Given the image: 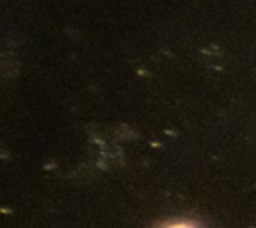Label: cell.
Wrapping results in <instances>:
<instances>
[{"mask_svg":"<svg viewBox=\"0 0 256 228\" xmlns=\"http://www.w3.org/2000/svg\"><path fill=\"white\" fill-rule=\"evenodd\" d=\"M164 228H198V226H194L190 222H172V224H168Z\"/></svg>","mask_w":256,"mask_h":228,"instance_id":"cell-1","label":"cell"}]
</instances>
